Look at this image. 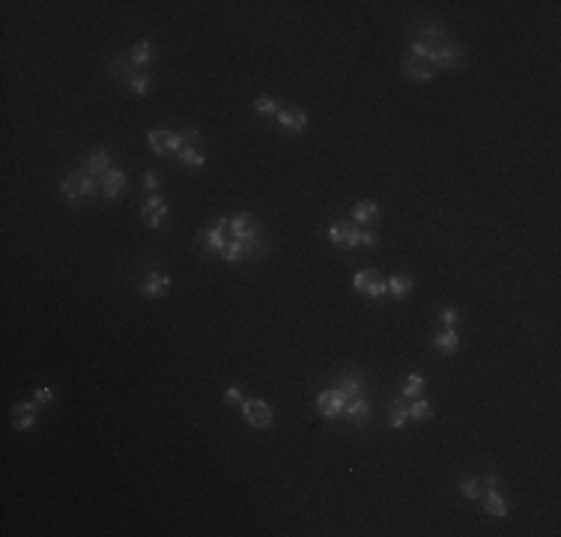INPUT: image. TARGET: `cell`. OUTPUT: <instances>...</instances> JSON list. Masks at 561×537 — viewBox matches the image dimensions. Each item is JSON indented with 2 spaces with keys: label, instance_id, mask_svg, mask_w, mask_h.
I'll return each mask as SVG.
<instances>
[{
  "label": "cell",
  "instance_id": "cell-1",
  "mask_svg": "<svg viewBox=\"0 0 561 537\" xmlns=\"http://www.w3.org/2000/svg\"><path fill=\"white\" fill-rule=\"evenodd\" d=\"M60 194H63V201H69V203H84V201H90V197L99 194V179L90 176L84 168H78L60 183Z\"/></svg>",
  "mask_w": 561,
  "mask_h": 537
},
{
  "label": "cell",
  "instance_id": "cell-2",
  "mask_svg": "<svg viewBox=\"0 0 561 537\" xmlns=\"http://www.w3.org/2000/svg\"><path fill=\"white\" fill-rule=\"evenodd\" d=\"M227 233H230V218H227V215H221L212 227H206V230L197 233V245H201L203 254H221L224 245L230 242Z\"/></svg>",
  "mask_w": 561,
  "mask_h": 537
},
{
  "label": "cell",
  "instance_id": "cell-3",
  "mask_svg": "<svg viewBox=\"0 0 561 537\" xmlns=\"http://www.w3.org/2000/svg\"><path fill=\"white\" fill-rule=\"evenodd\" d=\"M146 144H150V150L155 155H179L185 146V137H183V132H161V128H152V132L146 135Z\"/></svg>",
  "mask_w": 561,
  "mask_h": 537
},
{
  "label": "cell",
  "instance_id": "cell-4",
  "mask_svg": "<svg viewBox=\"0 0 561 537\" xmlns=\"http://www.w3.org/2000/svg\"><path fill=\"white\" fill-rule=\"evenodd\" d=\"M347 403H350V397L343 394V391H338L334 385L317 394V412H319V415H325L329 421L343 418V409H347Z\"/></svg>",
  "mask_w": 561,
  "mask_h": 537
},
{
  "label": "cell",
  "instance_id": "cell-5",
  "mask_svg": "<svg viewBox=\"0 0 561 537\" xmlns=\"http://www.w3.org/2000/svg\"><path fill=\"white\" fill-rule=\"evenodd\" d=\"M242 418H245L248 424H251L254 430H266V427H272L275 412H272V406L266 403V400L248 397V400H242Z\"/></svg>",
  "mask_w": 561,
  "mask_h": 537
},
{
  "label": "cell",
  "instance_id": "cell-6",
  "mask_svg": "<svg viewBox=\"0 0 561 537\" xmlns=\"http://www.w3.org/2000/svg\"><path fill=\"white\" fill-rule=\"evenodd\" d=\"M352 287H356L358 293H365L367 299H382L388 293V284L379 272H374V268H365V272H358L356 278H352Z\"/></svg>",
  "mask_w": 561,
  "mask_h": 537
},
{
  "label": "cell",
  "instance_id": "cell-7",
  "mask_svg": "<svg viewBox=\"0 0 561 537\" xmlns=\"http://www.w3.org/2000/svg\"><path fill=\"white\" fill-rule=\"evenodd\" d=\"M168 215H170V206L161 201L159 194H150L141 206V218L146 221V227L150 230H161V224L168 221Z\"/></svg>",
  "mask_w": 561,
  "mask_h": 537
},
{
  "label": "cell",
  "instance_id": "cell-8",
  "mask_svg": "<svg viewBox=\"0 0 561 537\" xmlns=\"http://www.w3.org/2000/svg\"><path fill=\"white\" fill-rule=\"evenodd\" d=\"M325 236H329V242L338 248H358L361 245V230L350 221H334Z\"/></svg>",
  "mask_w": 561,
  "mask_h": 537
},
{
  "label": "cell",
  "instance_id": "cell-9",
  "mask_svg": "<svg viewBox=\"0 0 561 537\" xmlns=\"http://www.w3.org/2000/svg\"><path fill=\"white\" fill-rule=\"evenodd\" d=\"M427 63L430 66H442V69H454L463 63V48L460 45H451V42H442V45H433L427 54Z\"/></svg>",
  "mask_w": 561,
  "mask_h": 537
},
{
  "label": "cell",
  "instance_id": "cell-10",
  "mask_svg": "<svg viewBox=\"0 0 561 537\" xmlns=\"http://www.w3.org/2000/svg\"><path fill=\"white\" fill-rule=\"evenodd\" d=\"M128 185V176L119 168H111L105 176H99V194L105 197V201H119V194L126 192Z\"/></svg>",
  "mask_w": 561,
  "mask_h": 537
},
{
  "label": "cell",
  "instance_id": "cell-11",
  "mask_svg": "<svg viewBox=\"0 0 561 537\" xmlns=\"http://www.w3.org/2000/svg\"><path fill=\"white\" fill-rule=\"evenodd\" d=\"M343 418H347L352 427H365V424H370V418H374V403H370V397L361 394L356 400H350L347 409H343Z\"/></svg>",
  "mask_w": 561,
  "mask_h": 537
},
{
  "label": "cell",
  "instance_id": "cell-12",
  "mask_svg": "<svg viewBox=\"0 0 561 537\" xmlns=\"http://www.w3.org/2000/svg\"><path fill=\"white\" fill-rule=\"evenodd\" d=\"M168 290H170V275L165 272H146V281L141 284V296L144 299H161V296H168Z\"/></svg>",
  "mask_w": 561,
  "mask_h": 537
},
{
  "label": "cell",
  "instance_id": "cell-13",
  "mask_svg": "<svg viewBox=\"0 0 561 537\" xmlns=\"http://www.w3.org/2000/svg\"><path fill=\"white\" fill-rule=\"evenodd\" d=\"M230 233H233V239H254V236H260V224H257L251 212H239L230 218Z\"/></svg>",
  "mask_w": 561,
  "mask_h": 537
},
{
  "label": "cell",
  "instance_id": "cell-14",
  "mask_svg": "<svg viewBox=\"0 0 561 537\" xmlns=\"http://www.w3.org/2000/svg\"><path fill=\"white\" fill-rule=\"evenodd\" d=\"M400 72L409 78V81H421V84H427V81H433V66L424 63V60H412V57H403V63H400Z\"/></svg>",
  "mask_w": 561,
  "mask_h": 537
},
{
  "label": "cell",
  "instance_id": "cell-15",
  "mask_svg": "<svg viewBox=\"0 0 561 537\" xmlns=\"http://www.w3.org/2000/svg\"><path fill=\"white\" fill-rule=\"evenodd\" d=\"M278 126L284 128V132H305L308 128V114L299 108H281L278 111Z\"/></svg>",
  "mask_w": 561,
  "mask_h": 537
},
{
  "label": "cell",
  "instance_id": "cell-16",
  "mask_svg": "<svg viewBox=\"0 0 561 537\" xmlns=\"http://www.w3.org/2000/svg\"><path fill=\"white\" fill-rule=\"evenodd\" d=\"M478 501H481V507H484L490 516H499V519L507 516V501H505V496L499 490H481Z\"/></svg>",
  "mask_w": 561,
  "mask_h": 537
},
{
  "label": "cell",
  "instance_id": "cell-17",
  "mask_svg": "<svg viewBox=\"0 0 561 537\" xmlns=\"http://www.w3.org/2000/svg\"><path fill=\"white\" fill-rule=\"evenodd\" d=\"M36 412H39V403L36 400H27V403H19L12 409V427L15 430H30L36 424Z\"/></svg>",
  "mask_w": 561,
  "mask_h": 537
},
{
  "label": "cell",
  "instance_id": "cell-18",
  "mask_svg": "<svg viewBox=\"0 0 561 537\" xmlns=\"http://www.w3.org/2000/svg\"><path fill=\"white\" fill-rule=\"evenodd\" d=\"M407 421H409V406L400 400V397H394L391 403H388V409H385V424L391 430H403L407 427Z\"/></svg>",
  "mask_w": 561,
  "mask_h": 537
},
{
  "label": "cell",
  "instance_id": "cell-19",
  "mask_svg": "<svg viewBox=\"0 0 561 537\" xmlns=\"http://www.w3.org/2000/svg\"><path fill=\"white\" fill-rule=\"evenodd\" d=\"M114 168V161H111V155L105 150H96V152H90L87 159H84V170L90 173V176H105V173Z\"/></svg>",
  "mask_w": 561,
  "mask_h": 537
},
{
  "label": "cell",
  "instance_id": "cell-20",
  "mask_svg": "<svg viewBox=\"0 0 561 537\" xmlns=\"http://www.w3.org/2000/svg\"><path fill=\"white\" fill-rule=\"evenodd\" d=\"M334 388L347 394L350 400H356V397L367 394V385H365V379H361L358 374H343V376L338 379V382H334Z\"/></svg>",
  "mask_w": 561,
  "mask_h": 537
},
{
  "label": "cell",
  "instance_id": "cell-21",
  "mask_svg": "<svg viewBox=\"0 0 561 537\" xmlns=\"http://www.w3.org/2000/svg\"><path fill=\"white\" fill-rule=\"evenodd\" d=\"M415 39H418V42H427L430 48H433V45H442V42H445V27H442L439 21H421Z\"/></svg>",
  "mask_w": 561,
  "mask_h": 537
},
{
  "label": "cell",
  "instance_id": "cell-22",
  "mask_svg": "<svg viewBox=\"0 0 561 537\" xmlns=\"http://www.w3.org/2000/svg\"><path fill=\"white\" fill-rule=\"evenodd\" d=\"M379 218V203L374 201H361L352 206V221L361 224V227H367V224H374Z\"/></svg>",
  "mask_w": 561,
  "mask_h": 537
},
{
  "label": "cell",
  "instance_id": "cell-23",
  "mask_svg": "<svg viewBox=\"0 0 561 537\" xmlns=\"http://www.w3.org/2000/svg\"><path fill=\"white\" fill-rule=\"evenodd\" d=\"M430 343H433V350L445 352V355H451V352L460 350V334H457L454 328H442V332H439Z\"/></svg>",
  "mask_w": 561,
  "mask_h": 537
},
{
  "label": "cell",
  "instance_id": "cell-24",
  "mask_svg": "<svg viewBox=\"0 0 561 537\" xmlns=\"http://www.w3.org/2000/svg\"><path fill=\"white\" fill-rule=\"evenodd\" d=\"M108 72L114 75L117 81H126V84H128V81H132V78L137 75V66H135L132 60H128V54H126V57H114V60H111Z\"/></svg>",
  "mask_w": 561,
  "mask_h": 537
},
{
  "label": "cell",
  "instance_id": "cell-25",
  "mask_svg": "<svg viewBox=\"0 0 561 537\" xmlns=\"http://www.w3.org/2000/svg\"><path fill=\"white\" fill-rule=\"evenodd\" d=\"M385 284H388V296H394V299H407L412 287H415V281L409 275H391Z\"/></svg>",
  "mask_w": 561,
  "mask_h": 537
},
{
  "label": "cell",
  "instance_id": "cell-26",
  "mask_svg": "<svg viewBox=\"0 0 561 537\" xmlns=\"http://www.w3.org/2000/svg\"><path fill=\"white\" fill-rule=\"evenodd\" d=\"M152 54H155V45L150 39H141V42H135L132 45V51H128V60H132L135 66H144V63H150L152 60Z\"/></svg>",
  "mask_w": 561,
  "mask_h": 537
},
{
  "label": "cell",
  "instance_id": "cell-27",
  "mask_svg": "<svg viewBox=\"0 0 561 537\" xmlns=\"http://www.w3.org/2000/svg\"><path fill=\"white\" fill-rule=\"evenodd\" d=\"M430 418H433V406H430V400H424V397H415V403L409 406V421L424 424Z\"/></svg>",
  "mask_w": 561,
  "mask_h": 537
},
{
  "label": "cell",
  "instance_id": "cell-28",
  "mask_svg": "<svg viewBox=\"0 0 561 537\" xmlns=\"http://www.w3.org/2000/svg\"><path fill=\"white\" fill-rule=\"evenodd\" d=\"M176 159H179V161H183V164H185V168H194V170H201V168H203V164H206V155L201 152V146H185V150H183V152H179V155H176Z\"/></svg>",
  "mask_w": 561,
  "mask_h": 537
},
{
  "label": "cell",
  "instance_id": "cell-29",
  "mask_svg": "<svg viewBox=\"0 0 561 537\" xmlns=\"http://www.w3.org/2000/svg\"><path fill=\"white\" fill-rule=\"evenodd\" d=\"M427 379L421 374H409L407 379H403V388H400V397H421V391H424Z\"/></svg>",
  "mask_w": 561,
  "mask_h": 537
},
{
  "label": "cell",
  "instance_id": "cell-30",
  "mask_svg": "<svg viewBox=\"0 0 561 537\" xmlns=\"http://www.w3.org/2000/svg\"><path fill=\"white\" fill-rule=\"evenodd\" d=\"M128 90L137 93V96H150V90H152V75H146V72H137L132 81H128Z\"/></svg>",
  "mask_w": 561,
  "mask_h": 537
},
{
  "label": "cell",
  "instance_id": "cell-31",
  "mask_svg": "<svg viewBox=\"0 0 561 537\" xmlns=\"http://www.w3.org/2000/svg\"><path fill=\"white\" fill-rule=\"evenodd\" d=\"M221 260H227V263H242V260H245L242 239H230L227 245H224V251H221Z\"/></svg>",
  "mask_w": 561,
  "mask_h": 537
},
{
  "label": "cell",
  "instance_id": "cell-32",
  "mask_svg": "<svg viewBox=\"0 0 561 537\" xmlns=\"http://www.w3.org/2000/svg\"><path fill=\"white\" fill-rule=\"evenodd\" d=\"M254 111H257V114H266V117H278L281 105H278V99H272V96H257L254 99Z\"/></svg>",
  "mask_w": 561,
  "mask_h": 537
},
{
  "label": "cell",
  "instance_id": "cell-33",
  "mask_svg": "<svg viewBox=\"0 0 561 537\" xmlns=\"http://www.w3.org/2000/svg\"><path fill=\"white\" fill-rule=\"evenodd\" d=\"M460 492H463L466 499H478V496H481V481L466 475V478H460Z\"/></svg>",
  "mask_w": 561,
  "mask_h": 537
},
{
  "label": "cell",
  "instance_id": "cell-34",
  "mask_svg": "<svg viewBox=\"0 0 561 537\" xmlns=\"http://www.w3.org/2000/svg\"><path fill=\"white\" fill-rule=\"evenodd\" d=\"M427 54H430V45H427V42H418V39H412V42H409V54H407V57H412V60H424V63H427Z\"/></svg>",
  "mask_w": 561,
  "mask_h": 537
},
{
  "label": "cell",
  "instance_id": "cell-35",
  "mask_svg": "<svg viewBox=\"0 0 561 537\" xmlns=\"http://www.w3.org/2000/svg\"><path fill=\"white\" fill-rule=\"evenodd\" d=\"M144 188H146V194H159V188H161L159 173H155V170H146V173H144Z\"/></svg>",
  "mask_w": 561,
  "mask_h": 537
},
{
  "label": "cell",
  "instance_id": "cell-36",
  "mask_svg": "<svg viewBox=\"0 0 561 537\" xmlns=\"http://www.w3.org/2000/svg\"><path fill=\"white\" fill-rule=\"evenodd\" d=\"M33 400H36L39 406H48V403H54V391H51L48 385H42V388H36V394H33Z\"/></svg>",
  "mask_w": 561,
  "mask_h": 537
},
{
  "label": "cell",
  "instance_id": "cell-37",
  "mask_svg": "<svg viewBox=\"0 0 561 537\" xmlns=\"http://www.w3.org/2000/svg\"><path fill=\"white\" fill-rule=\"evenodd\" d=\"M439 319H442V325H445V328H454V325H457V319H460V314H457L454 308H442Z\"/></svg>",
  "mask_w": 561,
  "mask_h": 537
},
{
  "label": "cell",
  "instance_id": "cell-38",
  "mask_svg": "<svg viewBox=\"0 0 561 537\" xmlns=\"http://www.w3.org/2000/svg\"><path fill=\"white\" fill-rule=\"evenodd\" d=\"M242 400H245V397H242V388H239V385H230L227 391H224V403H239V406H242Z\"/></svg>",
  "mask_w": 561,
  "mask_h": 537
},
{
  "label": "cell",
  "instance_id": "cell-39",
  "mask_svg": "<svg viewBox=\"0 0 561 537\" xmlns=\"http://www.w3.org/2000/svg\"><path fill=\"white\" fill-rule=\"evenodd\" d=\"M379 245V236L370 230H361V248H376Z\"/></svg>",
  "mask_w": 561,
  "mask_h": 537
},
{
  "label": "cell",
  "instance_id": "cell-40",
  "mask_svg": "<svg viewBox=\"0 0 561 537\" xmlns=\"http://www.w3.org/2000/svg\"><path fill=\"white\" fill-rule=\"evenodd\" d=\"M499 483H502V478L490 472V475H484V481H481V490H499Z\"/></svg>",
  "mask_w": 561,
  "mask_h": 537
}]
</instances>
